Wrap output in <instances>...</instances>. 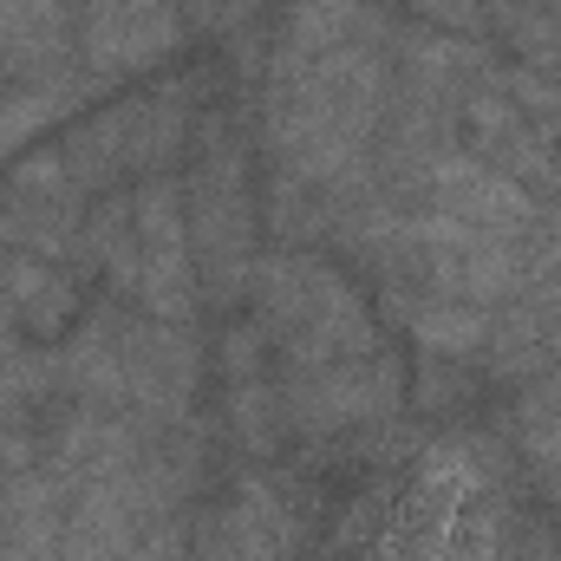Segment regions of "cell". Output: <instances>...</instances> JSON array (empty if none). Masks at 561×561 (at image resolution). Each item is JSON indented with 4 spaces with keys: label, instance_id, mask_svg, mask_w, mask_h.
I'll return each instance as SVG.
<instances>
[{
    "label": "cell",
    "instance_id": "6da1fadb",
    "mask_svg": "<svg viewBox=\"0 0 561 561\" xmlns=\"http://www.w3.org/2000/svg\"><path fill=\"white\" fill-rule=\"evenodd\" d=\"M242 313L268 333L294 444L333 450L386 437L405 412L412 366L386 333L373 287L327 249H262Z\"/></svg>",
    "mask_w": 561,
    "mask_h": 561
},
{
    "label": "cell",
    "instance_id": "7a4b0ae2",
    "mask_svg": "<svg viewBox=\"0 0 561 561\" xmlns=\"http://www.w3.org/2000/svg\"><path fill=\"white\" fill-rule=\"evenodd\" d=\"M392 26L313 53L268 39L255 72V170L262 183L320 196L333 209V229L346 203L379 183L373 157L392 105Z\"/></svg>",
    "mask_w": 561,
    "mask_h": 561
},
{
    "label": "cell",
    "instance_id": "3957f363",
    "mask_svg": "<svg viewBox=\"0 0 561 561\" xmlns=\"http://www.w3.org/2000/svg\"><path fill=\"white\" fill-rule=\"evenodd\" d=\"M183 176V216L203 280V313H242L249 280L262 262V170H255V125H242L222 99L203 105L190 150L176 163Z\"/></svg>",
    "mask_w": 561,
    "mask_h": 561
},
{
    "label": "cell",
    "instance_id": "277c9868",
    "mask_svg": "<svg viewBox=\"0 0 561 561\" xmlns=\"http://www.w3.org/2000/svg\"><path fill=\"white\" fill-rule=\"evenodd\" d=\"M190 561H320V490L280 463H236L190 523Z\"/></svg>",
    "mask_w": 561,
    "mask_h": 561
},
{
    "label": "cell",
    "instance_id": "5b68a950",
    "mask_svg": "<svg viewBox=\"0 0 561 561\" xmlns=\"http://www.w3.org/2000/svg\"><path fill=\"white\" fill-rule=\"evenodd\" d=\"M209 392H216V444L236 463H280L294 450L287 405L275 386L268 333L249 313H229L209 346Z\"/></svg>",
    "mask_w": 561,
    "mask_h": 561
},
{
    "label": "cell",
    "instance_id": "8992f818",
    "mask_svg": "<svg viewBox=\"0 0 561 561\" xmlns=\"http://www.w3.org/2000/svg\"><path fill=\"white\" fill-rule=\"evenodd\" d=\"M131 222H138V313L196 327L203 320V280L183 216V176H144L131 183Z\"/></svg>",
    "mask_w": 561,
    "mask_h": 561
},
{
    "label": "cell",
    "instance_id": "52a82bcc",
    "mask_svg": "<svg viewBox=\"0 0 561 561\" xmlns=\"http://www.w3.org/2000/svg\"><path fill=\"white\" fill-rule=\"evenodd\" d=\"M72 26H79V66L105 92L138 72L176 66L190 46L176 0H72Z\"/></svg>",
    "mask_w": 561,
    "mask_h": 561
},
{
    "label": "cell",
    "instance_id": "ba28073f",
    "mask_svg": "<svg viewBox=\"0 0 561 561\" xmlns=\"http://www.w3.org/2000/svg\"><path fill=\"white\" fill-rule=\"evenodd\" d=\"M412 209H431V216H450V222H470V229H490V236H510V242H536L542 236V196L510 183L503 170L477 163L470 150H450L424 170Z\"/></svg>",
    "mask_w": 561,
    "mask_h": 561
},
{
    "label": "cell",
    "instance_id": "9c48e42d",
    "mask_svg": "<svg viewBox=\"0 0 561 561\" xmlns=\"http://www.w3.org/2000/svg\"><path fill=\"white\" fill-rule=\"evenodd\" d=\"M457 150H470L477 163H490V170H503L510 183H523V190H536L542 203L561 190V163L549 138L529 125V112L496 85V66L470 85V99H463V125H457Z\"/></svg>",
    "mask_w": 561,
    "mask_h": 561
},
{
    "label": "cell",
    "instance_id": "30bf717a",
    "mask_svg": "<svg viewBox=\"0 0 561 561\" xmlns=\"http://www.w3.org/2000/svg\"><path fill=\"white\" fill-rule=\"evenodd\" d=\"M496 431H503L529 496L542 510H561V366L536 373V379H516L510 399H503Z\"/></svg>",
    "mask_w": 561,
    "mask_h": 561
},
{
    "label": "cell",
    "instance_id": "8fae6325",
    "mask_svg": "<svg viewBox=\"0 0 561 561\" xmlns=\"http://www.w3.org/2000/svg\"><path fill=\"white\" fill-rule=\"evenodd\" d=\"M379 313L412 340V353L431 359H463L483 366L496 346V307H470V300H437V294H386Z\"/></svg>",
    "mask_w": 561,
    "mask_h": 561
},
{
    "label": "cell",
    "instance_id": "7c38bea8",
    "mask_svg": "<svg viewBox=\"0 0 561 561\" xmlns=\"http://www.w3.org/2000/svg\"><path fill=\"white\" fill-rule=\"evenodd\" d=\"M99 92H105V85H99L85 66L53 72V79H13V85H0V163H13L26 144L46 138L53 125L85 118Z\"/></svg>",
    "mask_w": 561,
    "mask_h": 561
},
{
    "label": "cell",
    "instance_id": "4fadbf2b",
    "mask_svg": "<svg viewBox=\"0 0 561 561\" xmlns=\"http://www.w3.org/2000/svg\"><path fill=\"white\" fill-rule=\"evenodd\" d=\"M85 268L99 287L125 307H138V222H131V190H105L85 203Z\"/></svg>",
    "mask_w": 561,
    "mask_h": 561
},
{
    "label": "cell",
    "instance_id": "5bb4252c",
    "mask_svg": "<svg viewBox=\"0 0 561 561\" xmlns=\"http://www.w3.org/2000/svg\"><path fill=\"white\" fill-rule=\"evenodd\" d=\"M483 39L496 59L561 79V7L549 0H483Z\"/></svg>",
    "mask_w": 561,
    "mask_h": 561
},
{
    "label": "cell",
    "instance_id": "9a60e30c",
    "mask_svg": "<svg viewBox=\"0 0 561 561\" xmlns=\"http://www.w3.org/2000/svg\"><path fill=\"white\" fill-rule=\"evenodd\" d=\"M373 529H379V523H373ZM373 529H366V536H353V556H346V561H399L379 536H373Z\"/></svg>",
    "mask_w": 561,
    "mask_h": 561
},
{
    "label": "cell",
    "instance_id": "2e32d148",
    "mask_svg": "<svg viewBox=\"0 0 561 561\" xmlns=\"http://www.w3.org/2000/svg\"><path fill=\"white\" fill-rule=\"evenodd\" d=\"M542 242H549V249L561 255V190L549 196V209H542Z\"/></svg>",
    "mask_w": 561,
    "mask_h": 561
},
{
    "label": "cell",
    "instance_id": "e0dca14e",
    "mask_svg": "<svg viewBox=\"0 0 561 561\" xmlns=\"http://www.w3.org/2000/svg\"><path fill=\"white\" fill-rule=\"evenodd\" d=\"M255 7H262V0H229V26H242V20H255Z\"/></svg>",
    "mask_w": 561,
    "mask_h": 561
},
{
    "label": "cell",
    "instance_id": "ac0fdd59",
    "mask_svg": "<svg viewBox=\"0 0 561 561\" xmlns=\"http://www.w3.org/2000/svg\"><path fill=\"white\" fill-rule=\"evenodd\" d=\"M0 85H13V72H7V59H0Z\"/></svg>",
    "mask_w": 561,
    "mask_h": 561
},
{
    "label": "cell",
    "instance_id": "d6986e66",
    "mask_svg": "<svg viewBox=\"0 0 561 561\" xmlns=\"http://www.w3.org/2000/svg\"><path fill=\"white\" fill-rule=\"evenodd\" d=\"M556 561H561V556H556Z\"/></svg>",
    "mask_w": 561,
    "mask_h": 561
}]
</instances>
